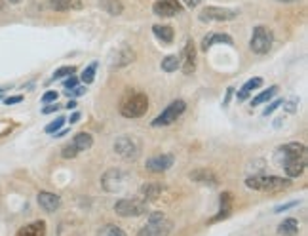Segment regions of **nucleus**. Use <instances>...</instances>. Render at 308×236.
Here are the masks:
<instances>
[{
    "instance_id": "30",
    "label": "nucleus",
    "mask_w": 308,
    "mask_h": 236,
    "mask_svg": "<svg viewBox=\"0 0 308 236\" xmlns=\"http://www.w3.org/2000/svg\"><path fill=\"white\" fill-rule=\"evenodd\" d=\"M65 122H67V120H65L63 116H57L54 122H50V124L44 128V132L46 134H55V132H59V130L65 126Z\"/></svg>"
},
{
    "instance_id": "13",
    "label": "nucleus",
    "mask_w": 308,
    "mask_h": 236,
    "mask_svg": "<svg viewBox=\"0 0 308 236\" xmlns=\"http://www.w3.org/2000/svg\"><path fill=\"white\" fill-rule=\"evenodd\" d=\"M173 162H175L173 155L152 156V158H148V160H146V170H148V172H154V173L168 172V170L173 166Z\"/></svg>"
},
{
    "instance_id": "37",
    "label": "nucleus",
    "mask_w": 308,
    "mask_h": 236,
    "mask_svg": "<svg viewBox=\"0 0 308 236\" xmlns=\"http://www.w3.org/2000/svg\"><path fill=\"white\" fill-rule=\"evenodd\" d=\"M84 93H86V88H84V86H76V88H73V90L71 91H67V95H69V97H80V95H84Z\"/></svg>"
},
{
    "instance_id": "8",
    "label": "nucleus",
    "mask_w": 308,
    "mask_h": 236,
    "mask_svg": "<svg viewBox=\"0 0 308 236\" xmlns=\"http://www.w3.org/2000/svg\"><path fill=\"white\" fill-rule=\"evenodd\" d=\"M124 183H126V175H124V172L116 170V168L105 172L103 177H101V185H103V189L107 192H120L124 189Z\"/></svg>"
},
{
    "instance_id": "39",
    "label": "nucleus",
    "mask_w": 308,
    "mask_h": 236,
    "mask_svg": "<svg viewBox=\"0 0 308 236\" xmlns=\"http://www.w3.org/2000/svg\"><path fill=\"white\" fill-rule=\"evenodd\" d=\"M21 101H23V95H14V97H6L4 103L6 105H16V103H21Z\"/></svg>"
},
{
    "instance_id": "17",
    "label": "nucleus",
    "mask_w": 308,
    "mask_h": 236,
    "mask_svg": "<svg viewBox=\"0 0 308 236\" xmlns=\"http://www.w3.org/2000/svg\"><path fill=\"white\" fill-rule=\"evenodd\" d=\"M133 59H135V52L131 50V48H122V50H118L116 54H114V57H112V67H116V69H120V67H126V65L133 63Z\"/></svg>"
},
{
    "instance_id": "10",
    "label": "nucleus",
    "mask_w": 308,
    "mask_h": 236,
    "mask_svg": "<svg viewBox=\"0 0 308 236\" xmlns=\"http://www.w3.org/2000/svg\"><path fill=\"white\" fill-rule=\"evenodd\" d=\"M152 12L160 18H175L183 12V4L179 0H156Z\"/></svg>"
},
{
    "instance_id": "2",
    "label": "nucleus",
    "mask_w": 308,
    "mask_h": 236,
    "mask_svg": "<svg viewBox=\"0 0 308 236\" xmlns=\"http://www.w3.org/2000/svg\"><path fill=\"white\" fill-rule=\"evenodd\" d=\"M148 110V97L143 91L127 90L120 99V114L124 118H141Z\"/></svg>"
},
{
    "instance_id": "29",
    "label": "nucleus",
    "mask_w": 308,
    "mask_h": 236,
    "mask_svg": "<svg viewBox=\"0 0 308 236\" xmlns=\"http://www.w3.org/2000/svg\"><path fill=\"white\" fill-rule=\"evenodd\" d=\"M95 71H97V61H93V63H90L84 71H82V76L80 80L88 86V84H91V82L95 80Z\"/></svg>"
},
{
    "instance_id": "38",
    "label": "nucleus",
    "mask_w": 308,
    "mask_h": 236,
    "mask_svg": "<svg viewBox=\"0 0 308 236\" xmlns=\"http://www.w3.org/2000/svg\"><path fill=\"white\" fill-rule=\"evenodd\" d=\"M63 86L67 88V90H73V88H76V86H78V78L71 74V76H69V78H67V80L63 82Z\"/></svg>"
},
{
    "instance_id": "34",
    "label": "nucleus",
    "mask_w": 308,
    "mask_h": 236,
    "mask_svg": "<svg viewBox=\"0 0 308 236\" xmlns=\"http://www.w3.org/2000/svg\"><path fill=\"white\" fill-rule=\"evenodd\" d=\"M105 236H126V232L122 228L114 227V225H109V227L105 228Z\"/></svg>"
},
{
    "instance_id": "32",
    "label": "nucleus",
    "mask_w": 308,
    "mask_h": 236,
    "mask_svg": "<svg viewBox=\"0 0 308 236\" xmlns=\"http://www.w3.org/2000/svg\"><path fill=\"white\" fill-rule=\"evenodd\" d=\"M76 155H78V153H76V149L73 147V143H67V145L61 149V156H63V158H74Z\"/></svg>"
},
{
    "instance_id": "12",
    "label": "nucleus",
    "mask_w": 308,
    "mask_h": 236,
    "mask_svg": "<svg viewBox=\"0 0 308 236\" xmlns=\"http://www.w3.org/2000/svg\"><path fill=\"white\" fill-rule=\"evenodd\" d=\"M179 61H181L179 67L183 69V73L185 74L194 73V69H196V48H194V42H192V40H189V42L185 44Z\"/></svg>"
},
{
    "instance_id": "35",
    "label": "nucleus",
    "mask_w": 308,
    "mask_h": 236,
    "mask_svg": "<svg viewBox=\"0 0 308 236\" xmlns=\"http://www.w3.org/2000/svg\"><path fill=\"white\" fill-rule=\"evenodd\" d=\"M57 97H59V93L54 91V90H50V91H46L44 95H42V103H55Z\"/></svg>"
},
{
    "instance_id": "20",
    "label": "nucleus",
    "mask_w": 308,
    "mask_h": 236,
    "mask_svg": "<svg viewBox=\"0 0 308 236\" xmlns=\"http://www.w3.org/2000/svg\"><path fill=\"white\" fill-rule=\"evenodd\" d=\"M16 236H46V223L44 221H33V223L19 228Z\"/></svg>"
},
{
    "instance_id": "5",
    "label": "nucleus",
    "mask_w": 308,
    "mask_h": 236,
    "mask_svg": "<svg viewBox=\"0 0 308 236\" xmlns=\"http://www.w3.org/2000/svg\"><path fill=\"white\" fill-rule=\"evenodd\" d=\"M272 44H274V35L268 27L264 25H257L253 29V35H251V40H249V48L251 52L257 55H266L270 52Z\"/></svg>"
},
{
    "instance_id": "45",
    "label": "nucleus",
    "mask_w": 308,
    "mask_h": 236,
    "mask_svg": "<svg viewBox=\"0 0 308 236\" xmlns=\"http://www.w3.org/2000/svg\"><path fill=\"white\" fill-rule=\"evenodd\" d=\"M65 134H69V130H59V132H55V137H63Z\"/></svg>"
},
{
    "instance_id": "24",
    "label": "nucleus",
    "mask_w": 308,
    "mask_h": 236,
    "mask_svg": "<svg viewBox=\"0 0 308 236\" xmlns=\"http://www.w3.org/2000/svg\"><path fill=\"white\" fill-rule=\"evenodd\" d=\"M263 86V78H251V80H247L240 88V91H238V101H244L247 99V95L251 93V91H255L257 88H261Z\"/></svg>"
},
{
    "instance_id": "47",
    "label": "nucleus",
    "mask_w": 308,
    "mask_h": 236,
    "mask_svg": "<svg viewBox=\"0 0 308 236\" xmlns=\"http://www.w3.org/2000/svg\"><path fill=\"white\" fill-rule=\"evenodd\" d=\"M8 2H12V4H19L21 0H8Z\"/></svg>"
},
{
    "instance_id": "46",
    "label": "nucleus",
    "mask_w": 308,
    "mask_h": 236,
    "mask_svg": "<svg viewBox=\"0 0 308 236\" xmlns=\"http://www.w3.org/2000/svg\"><path fill=\"white\" fill-rule=\"evenodd\" d=\"M278 2H287L289 4V2H297V0H278Z\"/></svg>"
},
{
    "instance_id": "4",
    "label": "nucleus",
    "mask_w": 308,
    "mask_h": 236,
    "mask_svg": "<svg viewBox=\"0 0 308 236\" xmlns=\"http://www.w3.org/2000/svg\"><path fill=\"white\" fill-rule=\"evenodd\" d=\"M173 228L172 219L166 217L162 211H152L146 223L139 228V236H170Z\"/></svg>"
},
{
    "instance_id": "6",
    "label": "nucleus",
    "mask_w": 308,
    "mask_h": 236,
    "mask_svg": "<svg viewBox=\"0 0 308 236\" xmlns=\"http://www.w3.org/2000/svg\"><path fill=\"white\" fill-rule=\"evenodd\" d=\"M114 211L120 217H139L148 211V204L143 198H122L116 202Z\"/></svg>"
},
{
    "instance_id": "40",
    "label": "nucleus",
    "mask_w": 308,
    "mask_h": 236,
    "mask_svg": "<svg viewBox=\"0 0 308 236\" xmlns=\"http://www.w3.org/2000/svg\"><path fill=\"white\" fill-rule=\"evenodd\" d=\"M59 109H61V105L54 103V105H48V107H44L42 112H44V114H52V112H55V110H59Z\"/></svg>"
},
{
    "instance_id": "44",
    "label": "nucleus",
    "mask_w": 308,
    "mask_h": 236,
    "mask_svg": "<svg viewBox=\"0 0 308 236\" xmlns=\"http://www.w3.org/2000/svg\"><path fill=\"white\" fill-rule=\"evenodd\" d=\"M65 107H67V109H76V101L71 99L69 103H67V105H65Z\"/></svg>"
},
{
    "instance_id": "19",
    "label": "nucleus",
    "mask_w": 308,
    "mask_h": 236,
    "mask_svg": "<svg viewBox=\"0 0 308 236\" xmlns=\"http://www.w3.org/2000/svg\"><path fill=\"white\" fill-rule=\"evenodd\" d=\"M232 202H234L232 194H230V192H223V194H221V209H219V215H215V217L211 219V223H217L221 219H227L228 215H230V211H232Z\"/></svg>"
},
{
    "instance_id": "23",
    "label": "nucleus",
    "mask_w": 308,
    "mask_h": 236,
    "mask_svg": "<svg viewBox=\"0 0 308 236\" xmlns=\"http://www.w3.org/2000/svg\"><path fill=\"white\" fill-rule=\"evenodd\" d=\"M152 33H154V37L158 38V40H162L164 44H172V42H173V37H175L173 29H172V27H168V25H154V27H152Z\"/></svg>"
},
{
    "instance_id": "41",
    "label": "nucleus",
    "mask_w": 308,
    "mask_h": 236,
    "mask_svg": "<svg viewBox=\"0 0 308 236\" xmlns=\"http://www.w3.org/2000/svg\"><path fill=\"white\" fill-rule=\"evenodd\" d=\"M183 2H185L187 8H196V6L200 4V0H183Z\"/></svg>"
},
{
    "instance_id": "36",
    "label": "nucleus",
    "mask_w": 308,
    "mask_h": 236,
    "mask_svg": "<svg viewBox=\"0 0 308 236\" xmlns=\"http://www.w3.org/2000/svg\"><path fill=\"white\" fill-rule=\"evenodd\" d=\"M280 105H283V99H276V101H272L270 105H268V107H266V109H264V116H268V114H272V112H274V110L278 109V107H280Z\"/></svg>"
},
{
    "instance_id": "43",
    "label": "nucleus",
    "mask_w": 308,
    "mask_h": 236,
    "mask_svg": "<svg viewBox=\"0 0 308 236\" xmlns=\"http://www.w3.org/2000/svg\"><path fill=\"white\" fill-rule=\"evenodd\" d=\"M287 110H289V112H295V110H297V99H293L289 105H287Z\"/></svg>"
},
{
    "instance_id": "18",
    "label": "nucleus",
    "mask_w": 308,
    "mask_h": 236,
    "mask_svg": "<svg viewBox=\"0 0 308 236\" xmlns=\"http://www.w3.org/2000/svg\"><path fill=\"white\" fill-rule=\"evenodd\" d=\"M48 6L55 12H73V10H82L84 2L82 0H50Z\"/></svg>"
},
{
    "instance_id": "9",
    "label": "nucleus",
    "mask_w": 308,
    "mask_h": 236,
    "mask_svg": "<svg viewBox=\"0 0 308 236\" xmlns=\"http://www.w3.org/2000/svg\"><path fill=\"white\" fill-rule=\"evenodd\" d=\"M234 10L221 8V6H208L200 12V21H232L236 19Z\"/></svg>"
},
{
    "instance_id": "28",
    "label": "nucleus",
    "mask_w": 308,
    "mask_h": 236,
    "mask_svg": "<svg viewBox=\"0 0 308 236\" xmlns=\"http://www.w3.org/2000/svg\"><path fill=\"white\" fill-rule=\"evenodd\" d=\"M179 65H181V61H179L177 55H168L162 59V71L164 73H173V71L179 69Z\"/></svg>"
},
{
    "instance_id": "27",
    "label": "nucleus",
    "mask_w": 308,
    "mask_h": 236,
    "mask_svg": "<svg viewBox=\"0 0 308 236\" xmlns=\"http://www.w3.org/2000/svg\"><path fill=\"white\" fill-rule=\"evenodd\" d=\"M278 86H270L268 90H264V91H261L257 97H253V101H251V107H257V105H263V103H266L268 99H272L276 93H278Z\"/></svg>"
},
{
    "instance_id": "33",
    "label": "nucleus",
    "mask_w": 308,
    "mask_h": 236,
    "mask_svg": "<svg viewBox=\"0 0 308 236\" xmlns=\"http://www.w3.org/2000/svg\"><path fill=\"white\" fill-rule=\"evenodd\" d=\"M295 206H299V200H293V202H287V204H280V206H276V208H274V213H281V211H287V209L295 208Z\"/></svg>"
},
{
    "instance_id": "26",
    "label": "nucleus",
    "mask_w": 308,
    "mask_h": 236,
    "mask_svg": "<svg viewBox=\"0 0 308 236\" xmlns=\"http://www.w3.org/2000/svg\"><path fill=\"white\" fill-rule=\"evenodd\" d=\"M99 4L101 8L105 10L107 14H110V16H120L124 12V6H122L120 0H99Z\"/></svg>"
},
{
    "instance_id": "16",
    "label": "nucleus",
    "mask_w": 308,
    "mask_h": 236,
    "mask_svg": "<svg viewBox=\"0 0 308 236\" xmlns=\"http://www.w3.org/2000/svg\"><path fill=\"white\" fill-rule=\"evenodd\" d=\"M217 42L219 44H228V46L234 44V40H232L230 35H225V33H211V35L204 37V40H202V50L208 52L209 48L213 44H217Z\"/></svg>"
},
{
    "instance_id": "15",
    "label": "nucleus",
    "mask_w": 308,
    "mask_h": 236,
    "mask_svg": "<svg viewBox=\"0 0 308 236\" xmlns=\"http://www.w3.org/2000/svg\"><path fill=\"white\" fill-rule=\"evenodd\" d=\"M189 177H191L192 181L202 183V185H211V187H215L219 183L217 175L213 172H209L208 168H198V170H194V172L189 173Z\"/></svg>"
},
{
    "instance_id": "21",
    "label": "nucleus",
    "mask_w": 308,
    "mask_h": 236,
    "mask_svg": "<svg viewBox=\"0 0 308 236\" xmlns=\"http://www.w3.org/2000/svg\"><path fill=\"white\" fill-rule=\"evenodd\" d=\"M278 234L280 236H297L299 234V221L295 217L283 219L278 225Z\"/></svg>"
},
{
    "instance_id": "31",
    "label": "nucleus",
    "mask_w": 308,
    "mask_h": 236,
    "mask_svg": "<svg viewBox=\"0 0 308 236\" xmlns=\"http://www.w3.org/2000/svg\"><path fill=\"white\" fill-rule=\"evenodd\" d=\"M74 67H59L57 71L54 73V76H52V80H59V78H65V76H71V74H74Z\"/></svg>"
},
{
    "instance_id": "1",
    "label": "nucleus",
    "mask_w": 308,
    "mask_h": 236,
    "mask_svg": "<svg viewBox=\"0 0 308 236\" xmlns=\"http://www.w3.org/2000/svg\"><path fill=\"white\" fill-rule=\"evenodd\" d=\"M278 155L281 156V166L285 170V175L293 179V177H299L302 175L304 168H306V160H308V153L306 147L302 143H287L278 149Z\"/></svg>"
},
{
    "instance_id": "14",
    "label": "nucleus",
    "mask_w": 308,
    "mask_h": 236,
    "mask_svg": "<svg viewBox=\"0 0 308 236\" xmlns=\"http://www.w3.org/2000/svg\"><path fill=\"white\" fill-rule=\"evenodd\" d=\"M37 202H38V206L44 209V211H55V209H59V206H61V198L57 196V194H54V192H38V196H37Z\"/></svg>"
},
{
    "instance_id": "7",
    "label": "nucleus",
    "mask_w": 308,
    "mask_h": 236,
    "mask_svg": "<svg viewBox=\"0 0 308 236\" xmlns=\"http://www.w3.org/2000/svg\"><path fill=\"white\" fill-rule=\"evenodd\" d=\"M185 109H187V103L183 99H175L172 101L166 109L158 114V116L152 120V126L154 128H160V126H170V124H173V122H177V118L181 116L183 112H185Z\"/></svg>"
},
{
    "instance_id": "42",
    "label": "nucleus",
    "mask_w": 308,
    "mask_h": 236,
    "mask_svg": "<svg viewBox=\"0 0 308 236\" xmlns=\"http://www.w3.org/2000/svg\"><path fill=\"white\" fill-rule=\"evenodd\" d=\"M78 120H80V112H73L71 118H69V122H71V124H76Z\"/></svg>"
},
{
    "instance_id": "11",
    "label": "nucleus",
    "mask_w": 308,
    "mask_h": 236,
    "mask_svg": "<svg viewBox=\"0 0 308 236\" xmlns=\"http://www.w3.org/2000/svg\"><path fill=\"white\" fill-rule=\"evenodd\" d=\"M114 153H116L118 156H122V158H126V160H131V158H137L139 149H137L135 141H133L131 137L122 136L114 141Z\"/></svg>"
},
{
    "instance_id": "3",
    "label": "nucleus",
    "mask_w": 308,
    "mask_h": 236,
    "mask_svg": "<svg viewBox=\"0 0 308 236\" xmlns=\"http://www.w3.org/2000/svg\"><path fill=\"white\" fill-rule=\"evenodd\" d=\"M245 187L261 192H280L289 187V177L283 179L278 175H253L245 179Z\"/></svg>"
},
{
    "instance_id": "22",
    "label": "nucleus",
    "mask_w": 308,
    "mask_h": 236,
    "mask_svg": "<svg viewBox=\"0 0 308 236\" xmlns=\"http://www.w3.org/2000/svg\"><path fill=\"white\" fill-rule=\"evenodd\" d=\"M71 143H73V147L76 149V153H84V151L91 149V145H93V137H91L90 134H86V132H78V134L73 137Z\"/></svg>"
},
{
    "instance_id": "25",
    "label": "nucleus",
    "mask_w": 308,
    "mask_h": 236,
    "mask_svg": "<svg viewBox=\"0 0 308 236\" xmlns=\"http://www.w3.org/2000/svg\"><path fill=\"white\" fill-rule=\"evenodd\" d=\"M160 192H162V185L160 183H145L143 187H141V196L143 200H156L160 196Z\"/></svg>"
}]
</instances>
